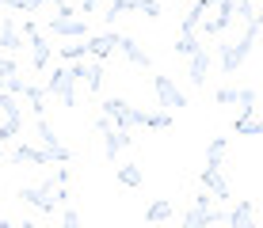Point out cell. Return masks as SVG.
Wrapping results in <instances>:
<instances>
[{
  "mask_svg": "<svg viewBox=\"0 0 263 228\" xmlns=\"http://www.w3.org/2000/svg\"><path fill=\"white\" fill-rule=\"evenodd\" d=\"M195 8L202 12V23H198V31L202 34H210V38H217V34H225L229 31V23H233V0H195Z\"/></svg>",
  "mask_w": 263,
  "mask_h": 228,
  "instance_id": "cell-1",
  "label": "cell"
},
{
  "mask_svg": "<svg viewBox=\"0 0 263 228\" xmlns=\"http://www.w3.org/2000/svg\"><path fill=\"white\" fill-rule=\"evenodd\" d=\"M256 42H259V19H252V23H244V38H240V42H233V46H221V53H217L221 69H225V72H237V69L244 65V61L252 57Z\"/></svg>",
  "mask_w": 263,
  "mask_h": 228,
  "instance_id": "cell-2",
  "label": "cell"
},
{
  "mask_svg": "<svg viewBox=\"0 0 263 228\" xmlns=\"http://www.w3.org/2000/svg\"><path fill=\"white\" fill-rule=\"evenodd\" d=\"M20 198L27 205H34L39 213H53V209L69 205V190L65 186H53V182H39V186H23Z\"/></svg>",
  "mask_w": 263,
  "mask_h": 228,
  "instance_id": "cell-3",
  "label": "cell"
},
{
  "mask_svg": "<svg viewBox=\"0 0 263 228\" xmlns=\"http://www.w3.org/2000/svg\"><path fill=\"white\" fill-rule=\"evenodd\" d=\"M99 114H103V118H111V126H115V130H122V133L138 130V126H141V118H145L141 107H130L126 99H103V103H99Z\"/></svg>",
  "mask_w": 263,
  "mask_h": 228,
  "instance_id": "cell-4",
  "label": "cell"
},
{
  "mask_svg": "<svg viewBox=\"0 0 263 228\" xmlns=\"http://www.w3.org/2000/svg\"><path fill=\"white\" fill-rule=\"evenodd\" d=\"M34 137H39V149H46L53 156V163H72V149L61 144V137L53 133V126L46 118H34Z\"/></svg>",
  "mask_w": 263,
  "mask_h": 228,
  "instance_id": "cell-5",
  "label": "cell"
},
{
  "mask_svg": "<svg viewBox=\"0 0 263 228\" xmlns=\"http://www.w3.org/2000/svg\"><path fill=\"white\" fill-rule=\"evenodd\" d=\"M46 95H53L61 107H77V80H72L69 65L50 72V80H46Z\"/></svg>",
  "mask_w": 263,
  "mask_h": 228,
  "instance_id": "cell-6",
  "label": "cell"
},
{
  "mask_svg": "<svg viewBox=\"0 0 263 228\" xmlns=\"http://www.w3.org/2000/svg\"><path fill=\"white\" fill-rule=\"evenodd\" d=\"M20 34H27V42H31V69L42 72L50 65V38H46V34H39V23H31V19L20 27Z\"/></svg>",
  "mask_w": 263,
  "mask_h": 228,
  "instance_id": "cell-7",
  "label": "cell"
},
{
  "mask_svg": "<svg viewBox=\"0 0 263 228\" xmlns=\"http://www.w3.org/2000/svg\"><path fill=\"white\" fill-rule=\"evenodd\" d=\"M153 91H157V103H160V111H176V107H187V95H183V88L176 84L172 76H153Z\"/></svg>",
  "mask_w": 263,
  "mask_h": 228,
  "instance_id": "cell-8",
  "label": "cell"
},
{
  "mask_svg": "<svg viewBox=\"0 0 263 228\" xmlns=\"http://www.w3.org/2000/svg\"><path fill=\"white\" fill-rule=\"evenodd\" d=\"M202 186H206V194H210V198H221V202H229V198H233L229 179L221 175V163H206V168H202Z\"/></svg>",
  "mask_w": 263,
  "mask_h": 228,
  "instance_id": "cell-9",
  "label": "cell"
},
{
  "mask_svg": "<svg viewBox=\"0 0 263 228\" xmlns=\"http://www.w3.org/2000/svg\"><path fill=\"white\" fill-rule=\"evenodd\" d=\"M50 34H61V38H88V23L80 19L77 12H69V15L50 19Z\"/></svg>",
  "mask_w": 263,
  "mask_h": 228,
  "instance_id": "cell-10",
  "label": "cell"
},
{
  "mask_svg": "<svg viewBox=\"0 0 263 228\" xmlns=\"http://www.w3.org/2000/svg\"><path fill=\"white\" fill-rule=\"evenodd\" d=\"M115 46H119V31H103V34H88V38H84V50L92 53L96 61L111 57V53H115Z\"/></svg>",
  "mask_w": 263,
  "mask_h": 228,
  "instance_id": "cell-11",
  "label": "cell"
},
{
  "mask_svg": "<svg viewBox=\"0 0 263 228\" xmlns=\"http://www.w3.org/2000/svg\"><path fill=\"white\" fill-rule=\"evenodd\" d=\"M115 50H119L130 65H138V69H149V65H153V57L145 53V46H141L138 38H130V34H119V46H115Z\"/></svg>",
  "mask_w": 263,
  "mask_h": 228,
  "instance_id": "cell-12",
  "label": "cell"
},
{
  "mask_svg": "<svg viewBox=\"0 0 263 228\" xmlns=\"http://www.w3.org/2000/svg\"><path fill=\"white\" fill-rule=\"evenodd\" d=\"M8 163H34V168H42V163H53V156L46 149H39V144H15L8 152Z\"/></svg>",
  "mask_w": 263,
  "mask_h": 228,
  "instance_id": "cell-13",
  "label": "cell"
},
{
  "mask_svg": "<svg viewBox=\"0 0 263 228\" xmlns=\"http://www.w3.org/2000/svg\"><path fill=\"white\" fill-rule=\"evenodd\" d=\"M23 12L58 19V15H69V12H72V4H69V0H23Z\"/></svg>",
  "mask_w": 263,
  "mask_h": 228,
  "instance_id": "cell-14",
  "label": "cell"
},
{
  "mask_svg": "<svg viewBox=\"0 0 263 228\" xmlns=\"http://www.w3.org/2000/svg\"><path fill=\"white\" fill-rule=\"evenodd\" d=\"M225 228H259V213H256V205H252L248 198H244V202H237V209L225 217Z\"/></svg>",
  "mask_w": 263,
  "mask_h": 228,
  "instance_id": "cell-15",
  "label": "cell"
},
{
  "mask_svg": "<svg viewBox=\"0 0 263 228\" xmlns=\"http://www.w3.org/2000/svg\"><path fill=\"white\" fill-rule=\"evenodd\" d=\"M210 61H214V57H210V50H206V46H198L191 57H187V69H191V84H195V88H202V84H206Z\"/></svg>",
  "mask_w": 263,
  "mask_h": 228,
  "instance_id": "cell-16",
  "label": "cell"
},
{
  "mask_svg": "<svg viewBox=\"0 0 263 228\" xmlns=\"http://www.w3.org/2000/svg\"><path fill=\"white\" fill-rule=\"evenodd\" d=\"M130 144H134V137H130V133H122V130H111V133H103V156L115 163V160H119L126 149H130Z\"/></svg>",
  "mask_w": 263,
  "mask_h": 228,
  "instance_id": "cell-17",
  "label": "cell"
},
{
  "mask_svg": "<svg viewBox=\"0 0 263 228\" xmlns=\"http://www.w3.org/2000/svg\"><path fill=\"white\" fill-rule=\"evenodd\" d=\"M20 46H23V34H20V27H15V19H4L0 23V53L12 57Z\"/></svg>",
  "mask_w": 263,
  "mask_h": 228,
  "instance_id": "cell-18",
  "label": "cell"
},
{
  "mask_svg": "<svg viewBox=\"0 0 263 228\" xmlns=\"http://www.w3.org/2000/svg\"><path fill=\"white\" fill-rule=\"evenodd\" d=\"M23 95H27V103H31V111H34V118H46V88H39V84H31L27 80V88H23Z\"/></svg>",
  "mask_w": 263,
  "mask_h": 228,
  "instance_id": "cell-19",
  "label": "cell"
},
{
  "mask_svg": "<svg viewBox=\"0 0 263 228\" xmlns=\"http://www.w3.org/2000/svg\"><path fill=\"white\" fill-rule=\"evenodd\" d=\"M126 12H138V0H107V12H103V23H119Z\"/></svg>",
  "mask_w": 263,
  "mask_h": 228,
  "instance_id": "cell-20",
  "label": "cell"
},
{
  "mask_svg": "<svg viewBox=\"0 0 263 228\" xmlns=\"http://www.w3.org/2000/svg\"><path fill=\"white\" fill-rule=\"evenodd\" d=\"M172 217V202L168 198H157V202H149V209H145V221L149 224H164Z\"/></svg>",
  "mask_w": 263,
  "mask_h": 228,
  "instance_id": "cell-21",
  "label": "cell"
},
{
  "mask_svg": "<svg viewBox=\"0 0 263 228\" xmlns=\"http://www.w3.org/2000/svg\"><path fill=\"white\" fill-rule=\"evenodd\" d=\"M237 103H240V118H252L259 111V91L256 88H240L237 91Z\"/></svg>",
  "mask_w": 263,
  "mask_h": 228,
  "instance_id": "cell-22",
  "label": "cell"
},
{
  "mask_svg": "<svg viewBox=\"0 0 263 228\" xmlns=\"http://www.w3.org/2000/svg\"><path fill=\"white\" fill-rule=\"evenodd\" d=\"M119 182H122V186H130V190H138L145 182V175H141L138 163H119Z\"/></svg>",
  "mask_w": 263,
  "mask_h": 228,
  "instance_id": "cell-23",
  "label": "cell"
},
{
  "mask_svg": "<svg viewBox=\"0 0 263 228\" xmlns=\"http://www.w3.org/2000/svg\"><path fill=\"white\" fill-rule=\"evenodd\" d=\"M141 126H149V130H172V114L168 111H145Z\"/></svg>",
  "mask_w": 263,
  "mask_h": 228,
  "instance_id": "cell-24",
  "label": "cell"
},
{
  "mask_svg": "<svg viewBox=\"0 0 263 228\" xmlns=\"http://www.w3.org/2000/svg\"><path fill=\"white\" fill-rule=\"evenodd\" d=\"M84 38H72L69 46H61V61H65V65H72V61H80V57H84Z\"/></svg>",
  "mask_w": 263,
  "mask_h": 228,
  "instance_id": "cell-25",
  "label": "cell"
},
{
  "mask_svg": "<svg viewBox=\"0 0 263 228\" xmlns=\"http://www.w3.org/2000/svg\"><path fill=\"white\" fill-rule=\"evenodd\" d=\"M225 152H229V141H225V137H214V141L206 144V163H221Z\"/></svg>",
  "mask_w": 263,
  "mask_h": 228,
  "instance_id": "cell-26",
  "label": "cell"
},
{
  "mask_svg": "<svg viewBox=\"0 0 263 228\" xmlns=\"http://www.w3.org/2000/svg\"><path fill=\"white\" fill-rule=\"evenodd\" d=\"M237 133H240V137H259V133H263L259 114H252V118H237Z\"/></svg>",
  "mask_w": 263,
  "mask_h": 228,
  "instance_id": "cell-27",
  "label": "cell"
},
{
  "mask_svg": "<svg viewBox=\"0 0 263 228\" xmlns=\"http://www.w3.org/2000/svg\"><path fill=\"white\" fill-rule=\"evenodd\" d=\"M233 12H237L244 23H252V19H259V0H237V8H233Z\"/></svg>",
  "mask_w": 263,
  "mask_h": 228,
  "instance_id": "cell-28",
  "label": "cell"
},
{
  "mask_svg": "<svg viewBox=\"0 0 263 228\" xmlns=\"http://www.w3.org/2000/svg\"><path fill=\"white\" fill-rule=\"evenodd\" d=\"M84 84H88V91H92V95H99V88H103V65H88V76H84Z\"/></svg>",
  "mask_w": 263,
  "mask_h": 228,
  "instance_id": "cell-29",
  "label": "cell"
},
{
  "mask_svg": "<svg viewBox=\"0 0 263 228\" xmlns=\"http://www.w3.org/2000/svg\"><path fill=\"white\" fill-rule=\"evenodd\" d=\"M20 72V65H15V57H8V53H0V91H4V84Z\"/></svg>",
  "mask_w": 263,
  "mask_h": 228,
  "instance_id": "cell-30",
  "label": "cell"
},
{
  "mask_svg": "<svg viewBox=\"0 0 263 228\" xmlns=\"http://www.w3.org/2000/svg\"><path fill=\"white\" fill-rule=\"evenodd\" d=\"M198 46H202V42H198V34H191V38H179L176 42V53H179V57H191Z\"/></svg>",
  "mask_w": 263,
  "mask_h": 228,
  "instance_id": "cell-31",
  "label": "cell"
},
{
  "mask_svg": "<svg viewBox=\"0 0 263 228\" xmlns=\"http://www.w3.org/2000/svg\"><path fill=\"white\" fill-rule=\"evenodd\" d=\"M61 228H80V213L72 205H61Z\"/></svg>",
  "mask_w": 263,
  "mask_h": 228,
  "instance_id": "cell-32",
  "label": "cell"
},
{
  "mask_svg": "<svg viewBox=\"0 0 263 228\" xmlns=\"http://www.w3.org/2000/svg\"><path fill=\"white\" fill-rule=\"evenodd\" d=\"M214 99H217V107H233L237 103V88H217Z\"/></svg>",
  "mask_w": 263,
  "mask_h": 228,
  "instance_id": "cell-33",
  "label": "cell"
},
{
  "mask_svg": "<svg viewBox=\"0 0 263 228\" xmlns=\"http://www.w3.org/2000/svg\"><path fill=\"white\" fill-rule=\"evenodd\" d=\"M138 12H145L149 19H160V0H138Z\"/></svg>",
  "mask_w": 263,
  "mask_h": 228,
  "instance_id": "cell-34",
  "label": "cell"
},
{
  "mask_svg": "<svg viewBox=\"0 0 263 228\" xmlns=\"http://www.w3.org/2000/svg\"><path fill=\"white\" fill-rule=\"evenodd\" d=\"M115 130V126H111V118H103V114H99L96 118V133H111Z\"/></svg>",
  "mask_w": 263,
  "mask_h": 228,
  "instance_id": "cell-35",
  "label": "cell"
},
{
  "mask_svg": "<svg viewBox=\"0 0 263 228\" xmlns=\"http://www.w3.org/2000/svg\"><path fill=\"white\" fill-rule=\"evenodd\" d=\"M99 4H103V0H80V12H96Z\"/></svg>",
  "mask_w": 263,
  "mask_h": 228,
  "instance_id": "cell-36",
  "label": "cell"
},
{
  "mask_svg": "<svg viewBox=\"0 0 263 228\" xmlns=\"http://www.w3.org/2000/svg\"><path fill=\"white\" fill-rule=\"evenodd\" d=\"M4 8H15V12H23V0H0Z\"/></svg>",
  "mask_w": 263,
  "mask_h": 228,
  "instance_id": "cell-37",
  "label": "cell"
},
{
  "mask_svg": "<svg viewBox=\"0 0 263 228\" xmlns=\"http://www.w3.org/2000/svg\"><path fill=\"white\" fill-rule=\"evenodd\" d=\"M15 228H34V221H23V224H15Z\"/></svg>",
  "mask_w": 263,
  "mask_h": 228,
  "instance_id": "cell-38",
  "label": "cell"
},
{
  "mask_svg": "<svg viewBox=\"0 0 263 228\" xmlns=\"http://www.w3.org/2000/svg\"><path fill=\"white\" fill-rule=\"evenodd\" d=\"M0 228H15V224H12V221H0Z\"/></svg>",
  "mask_w": 263,
  "mask_h": 228,
  "instance_id": "cell-39",
  "label": "cell"
},
{
  "mask_svg": "<svg viewBox=\"0 0 263 228\" xmlns=\"http://www.w3.org/2000/svg\"><path fill=\"white\" fill-rule=\"evenodd\" d=\"M0 156H4V149H0Z\"/></svg>",
  "mask_w": 263,
  "mask_h": 228,
  "instance_id": "cell-40",
  "label": "cell"
},
{
  "mask_svg": "<svg viewBox=\"0 0 263 228\" xmlns=\"http://www.w3.org/2000/svg\"><path fill=\"white\" fill-rule=\"evenodd\" d=\"M0 8H4V4H0Z\"/></svg>",
  "mask_w": 263,
  "mask_h": 228,
  "instance_id": "cell-41",
  "label": "cell"
}]
</instances>
